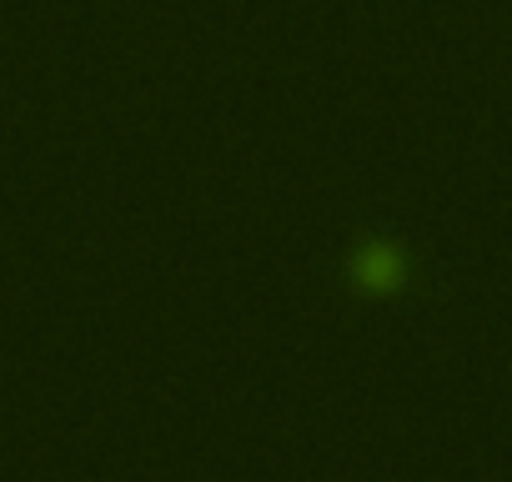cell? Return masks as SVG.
<instances>
[{
	"instance_id": "1",
	"label": "cell",
	"mask_w": 512,
	"mask_h": 482,
	"mask_svg": "<svg viewBox=\"0 0 512 482\" xmlns=\"http://www.w3.org/2000/svg\"><path fill=\"white\" fill-rule=\"evenodd\" d=\"M357 282H362L367 292H392V287L402 282V257H397L392 247H367V252L357 257Z\"/></svg>"
}]
</instances>
